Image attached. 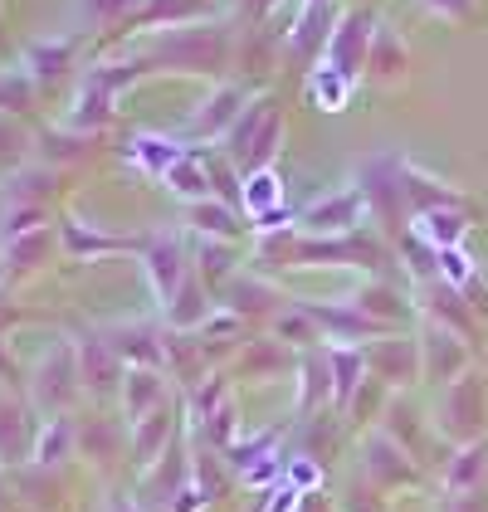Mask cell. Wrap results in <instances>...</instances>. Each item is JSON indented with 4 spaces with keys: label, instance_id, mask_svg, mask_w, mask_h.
Instances as JSON below:
<instances>
[{
    "label": "cell",
    "instance_id": "obj_1",
    "mask_svg": "<svg viewBox=\"0 0 488 512\" xmlns=\"http://www.w3.org/2000/svg\"><path fill=\"white\" fill-rule=\"evenodd\" d=\"M220 54H225L220 30H171L152 49V59H162L171 69H201V74H210L220 64Z\"/></svg>",
    "mask_w": 488,
    "mask_h": 512
},
{
    "label": "cell",
    "instance_id": "obj_2",
    "mask_svg": "<svg viewBox=\"0 0 488 512\" xmlns=\"http://www.w3.org/2000/svg\"><path fill=\"white\" fill-rule=\"evenodd\" d=\"M147 278H152V293L171 303L176 293H181V283H186V249L176 244L171 235H152L147 239Z\"/></svg>",
    "mask_w": 488,
    "mask_h": 512
},
{
    "label": "cell",
    "instance_id": "obj_3",
    "mask_svg": "<svg viewBox=\"0 0 488 512\" xmlns=\"http://www.w3.org/2000/svg\"><path fill=\"white\" fill-rule=\"evenodd\" d=\"M108 118H113V83H108V69H93V74L83 79L79 98H74L69 127H74V132H98Z\"/></svg>",
    "mask_w": 488,
    "mask_h": 512
},
{
    "label": "cell",
    "instance_id": "obj_4",
    "mask_svg": "<svg viewBox=\"0 0 488 512\" xmlns=\"http://www.w3.org/2000/svg\"><path fill=\"white\" fill-rule=\"evenodd\" d=\"M103 337H108L113 356L127 361V366H157V361H162L157 327H147V322H118V327H108Z\"/></svg>",
    "mask_w": 488,
    "mask_h": 512
},
{
    "label": "cell",
    "instance_id": "obj_5",
    "mask_svg": "<svg viewBox=\"0 0 488 512\" xmlns=\"http://www.w3.org/2000/svg\"><path fill=\"white\" fill-rule=\"evenodd\" d=\"M244 103V88H235V83H225V88H215L210 98L201 103V113L186 122V137H215V132H225V127H235V113H240Z\"/></svg>",
    "mask_w": 488,
    "mask_h": 512
},
{
    "label": "cell",
    "instance_id": "obj_6",
    "mask_svg": "<svg viewBox=\"0 0 488 512\" xmlns=\"http://www.w3.org/2000/svg\"><path fill=\"white\" fill-rule=\"evenodd\" d=\"M74 381H79V371H74L69 347H54V361H40V371H35V400H40L44 410H49V405L59 410V405L74 395Z\"/></svg>",
    "mask_w": 488,
    "mask_h": 512
},
{
    "label": "cell",
    "instance_id": "obj_7",
    "mask_svg": "<svg viewBox=\"0 0 488 512\" xmlns=\"http://www.w3.org/2000/svg\"><path fill=\"white\" fill-rule=\"evenodd\" d=\"M186 157H191V147H176V142H166L157 132H142V137L127 147V161H132V166H142L147 176H162V181H166V171L181 166Z\"/></svg>",
    "mask_w": 488,
    "mask_h": 512
},
{
    "label": "cell",
    "instance_id": "obj_8",
    "mask_svg": "<svg viewBox=\"0 0 488 512\" xmlns=\"http://www.w3.org/2000/svg\"><path fill=\"white\" fill-rule=\"evenodd\" d=\"M118 356L108 347V337L103 332H88L79 342V376L83 381H93V391H108L113 381H118Z\"/></svg>",
    "mask_w": 488,
    "mask_h": 512
},
{
    "label": "cell",
    "instance_id": "obj_9",
    "mask_svg": "<svg viewBox=\"0 0 488 512\" xmlns=\"http://www.w3.org/2000/svg\"><path fill=\"white\" fill-rule=\"evenodd\" d=\"M64 249L83 259V254H118V249H147V239H113V235H98V230H83L79 220H64Z\"/></svg>",
    "mask_w": 488,
    "mask_h": 512
},
{
    "label": "cell",
    "instance_id": "obj_10",
    "mask_svg": "<svg viewBox=\"0 0 488 512\" xmlns=\"http://www.w3.org/2000/svg\"><path fill=\"white\" fill-rule=\"evenodd\" d=\"M69 59H74V40H40V44H30L25 49V69H30V79L35 83H49V79H59L64 69H69Z\"/></svg>",
    "mask_w": 488,
    "mask_h": 512
},
{
    "label": "cell",
    "instance_id": "obj_11",
    "mask_svg": "<svg viewBox=\"0 0 488 512\" xmlns=\"http://www.w3.org/2000/svg\"><path fill=\"white\" fill-rule=\"evenodd\" d=\"M362 49H366V20L362 15H352V20L342 25V35H332V44H327L332 69H337L342 79H352V74H357V64H362Z\"/></svg>",
    "mask_w": 488,
    "mask_h": 512
},
{
    "label": "cell",
    "instance_id": "obj_12",
    "mask_svg": "<svg viewBox=\"0 0 488 512\" xmlns=\"http://www.w3.org/2000/svg\"><path fill=\"white\" fill-rule=\"evenodd\" d=\"M166 186H171L181 200H191V205L210 200V166H205L201 152H191L181 166H171V171H166Z\"/></svg>",
    "mask_w": 488,
    "mask_h": 512
},
{
    "label": "cell",
    "instance_id": "obj_13",
    "mask_svg": "<svg viewBox=\"0 0 488 512\" xmlns=\"http://www.w3.org/2000/svg\"><path fill=\"white\" fill-rule=\"evenodd\" d=\"M205 317H210V303H205V293L186 278L181 283V293L166 303V322L171 327H181V332H191V327H205Z\"/></svg>",
    "mask_w": 488,
    "mask_h": 512
},
{
    "label": "cell",
    "instance_id": "obj_14",
    "mask_svg": "<svg viewBox=\"0 0 488 512\" xmlns=\"http://www.w3.org/2000/svg\"><path fill=\"white\" fill-rule=\"evenodd\" d=\"M166 434H171V410H152L147 420H137V434H132V454H137V464H152L157 454H162Z\"/></svg>",
    "mask_w": 488,
    "mask_h": 512
},
{
    "label": "cell",
    "instance_id": "obj_15",
    "mask_svg": "<svg viewBox=\"0 0 488 512\" xmlns=\"http://www.w3.org/2000/svg\"><path fill=\"white\" fill-rule=\"evenodd\" d=\"M157 400H162V376L157 371H132L127 376V420H147L152 410H162Z\"/></svg>",
    "mask_w": 488,
    "mask_h": 512
},
{
    "label": "cell",
    "instance_id": "obj_16",
    "mask_svg": "<svg viewBox=\"0 0 488 512\" xmlns=\"http://www.w3.org/2000/svg\"><path fill=\"white\" fill-rule=\"evenodd\" d=\"M186 220H191V225H196L205 239H235V235H240V225H235V210H230V205H215V200L191 205V210H186Z\"/></svg>",
    "mask_w": 488,
    "mask_h": 512
},
{
    "label": "cell",
    "instance_id": "obj_17",
    "mask_svg": "<svg viewBox=\"0 0 488 512\" xmlns=\"http://www.w3.org/2000/svg\"><path fill=\"white\" fill-rule=\"evenodd\" d=\"M357 205H362V191H342L337 200H323L308 210V225L313 230H347L357 220Z\"/></svg>",
    "mask_w": 488,
    "mask_h": 512
},
{
    "label": "cell",
    "instance_id": "obj_18",
    "mask_svg": "<svg viewBox=\"0 0 488 512\" xmlns=\"http://www.w3.org/2000/svg\"><path fill=\"white\" fill-rule=\"evenodd\" d=\"M69 449H74V425H69L64 415H54V420H49V430L40 434V444H35V464H40V469L64 464V459H69Z\"/></svg>",
    "mask_w": 488,
    "mask_h": 512
},
{
    "label": "cell",
    "instance_id": "obj_19",
    "mask_svg": "<svg viewBox=\"0 0 488 512\" xmlns=\"http://www.w3.org/2000/svg\"><path fill=\"white\" fill-rule=\"evenodd\" d=\"M244 210H249V215H269V210H279V176H274V171H254V176H249Z\"/></svg>",
    "mask_w": 488,
    "mask_h": 512
},
{
    "label": "cell",
    "instance_id": "obj_20",
    "mask_svg": "<svg viewBox=\"0 0 488 512\" xmlns=\"http://www.w3.org/2000/svg\"><path fill=\"white\" fill-rule=\"evenodd\" d=\"M259 118H269V98H259V103L230 127V152H235L240 161L249 157V147H254V127H259Z\"/></svg>",
    "mask_w": 488,
    "mask_h": 512
},
{
    "label": "cell",
    "instance_id": "obj_21",
    "mask_svg": "<svg viewBox=\"0 0 488 512\" xmlns=\"http://www.w3.org/2000/svg\"><path fill=\"white\" fill-rule=\"evenodd\" d=\"M44 244H49V230H35V235L5 244V264H15V269H35V264L44 259Z\"/></svg>",
    "mask_w": 488,
    "mask_h": 512
},
{
    "label": "cell",
    "instance_id": "obj_22",
    "mask_svg": "<svg viewBox=\"0 0 488 512\" xmlns=\"http://www.w3.org/2000/svg\"><path fill=\"white\" fill-rule=\"evenodd\" d=\"M327 366H332V376H337V400H347L352 386H357V376H362V356L357 352H332L327 356Z\"/></svg>",
    "mask_w": 488,
    "mask_h": 512
},
{
    "label": "cell",
    "instance_id": "obj_23",
    "mask_svg": "<svg viewBox=\"0 0 488 512\" xmlns=\"http://www.w3.org/2000/svg\"><path fill=\"white\" fill-rule=\"evenodd\" d=\"M323 25H327V10L323 5H313V10H308V20H303V25H298V35H293V49H298V54H313V49L327 40Z\"/></svg>",
    "mask_w": 488,
    "mask_h": 512
},
{
    "label": "cell",
    "instance_id": "obj_24",
    "mask_svg": "<svg viewBox=\"0 0 488 512\" xmlns=\"http://www.w3.org/2000/svg\"><path fill=\"white\" fill-rule=\"evenodd\" d=\"M137 0H79V15L88 25H103V20H118L122 10H132Z\"/></svg>",
    "mask_w": 488,
    "mask_h": 512
},
{
    "label": "cell",
    "instance_id": "obj_25",
    "mask_svg": "<svg viewBox=\"0 0 488 512\" xmlns=\"http://www.w3.org/2000/svg\"><path fill=\"white\" fill-rule=\"evenodd\" d=\"M420 230L435 239V244H449V239L464 235V220H454V215H425V225H420Z\"/></svg>",
    "mask_w": 488,
    "mask_h": 512
},
{
    "label": "cell",
    "instance_id": "obj_26",
    "mask_svg": "<svg viewBox=\"0 0 488 512\" xmlns=\"http://www.w3.org/2000/svg\"><path fill=\"white\" fill-rule=\"evenodd\" d=\"M269 444H274V434H259V439H249V444H235V449H230V464H235L240 473H249L254 469V459H259Z\"/></svg>",
    "mask_w": 488,
    "mask_h": 512
},
{
    "label": "cell",
    "instance_id": "obj_27",
    "mask_svg": "<svg viewBox=\"0 0 488 512\" xmlns=\"http://www.w3.org/2000/svg\"><path fill=\"white\" fill-rule=\"evenodd\" d=\"M313 93L327 98V108H342V98H347V79H342V74H318V79H313Z\"/></svg>",
    "mask_w": 488,
    "mask_h": 512
},
{
    "label": "cell",
    "instance_id": "obj_28",
    "mask_svg": "<svg viewBox=\"0 0 488 512\" xmlns=\"http://www.w3.org/2000/svg\"><path fill=\"white\" fill-rule=\"evenodd\" d=\"M303 376H308V386H303V410H308V405L318 400V391L327 395V371H323V361H308V371H303Z\"/></svg>",
    "mask_w": 488,
    "mask_h": 512
},
{
    "label": "cell",
    "instance_id": "obj_29",
    "mask_svg": "<svg viewBox=\"0 0 488 512\" xmlns=\"http://www.w3.org/2000/svg\"><path fill=\"white\" fill-rule=\"evenodd\" d=\"M230 430H235V415H230V410H220V415H210V420H205V439H210V444H225Z\"/></svg>",
    "mask_w": 488,
    "mask_h": 512
},
{
    "label": "cell",
    "instance_id": "obj_30",
    "mask_svg": "<svg viewBox=\"0 0 488 512\" xmlns=\"http://www.w3.org/2000/svg\"><path fill=\"white\" fill-rule=\"evenodd\" d=\"M479 464H484V449H469V454L459 459V469H454V488H464V483L479 473Z\"/></svg>",
    "mask_w": 488,
    "mask_h": 512
},
{
    "label": "cell",
    "instance_id": "obj_31",
    "mask_svg": "<svg viewBox=\"0 0 488 512\" xmlns=\"http://www.w3.org/2000/svg\"><path fill=\"white\" fill-rule=\"evenodd\" d=\"M201 259H205L201 269H205L210 278H220V274H225V254H220V249H201Z\"/></svg>",
    "mask_w": 488,
    "mask_h": 512
},
{
    "label": "cell",
    "instance_id": "obj_32",
    "mask_svg": "<svg viewBox=\"0 0 488 512\" xmlns=\"http://www.w3.org/2000/svg\"><path fill=\"white\" fill-rule=\"evenodd\" d=\"M176 498H181V503H176L171 512H196V508H201V493H196V488H181Z\"/></svg>",
    "mask_w": 488,
    "mask_h": 512
},
{
    "label": "cell",
    "instance_id": "obj_33",
    "mask_svg": "<svg viewBox=\"0 0 488 512\" xmlns=\"http://www.w3.org/2000/svg\"><path fill=\"white\" fill-rule=\"evenodd\" d=\"M440 259H445V274L449 278H464V259H459V254H449V249H445Z\"/></svg>",
    "mask_w": 488,
    "mask_h": 512
},
{
    "label": "cell",
    "instance_id": "obj_34",
    "mask_svg": "<svg viewBox=\"0 0 488 512\" xmlns=\"http://www.w3.org/2000/svg\"><path fill=\"white\" fill-rule=\"evenodd\" d=\"M279 332H288V337H303V342L313 337V332H308V322H279Z\"/></svg>",
    "mask_w": 488,
    "mask_h": 512
},
{
    "label": "cell",
    "instance_id": "obj_35",
    "mask_svg": "<svg viewBox=\"0 0 488 512\" xmlns=\"http://www.w3.org/2000/svg\"><path fill=\"white\" fill-rule=\"evenodd\" d=\"M440 10H449V15H469V0H435Z\"/></svg>",
    "mask_w": 488,
    "mask_h": 512
},
{
    "label": "cell",
    "instance_id": "obj_36",
    "mask_svg": "<svg viewBox=\"0 0 488 512\" xmlns=\"http://www.w3.org/2000/svg\"><path fill=\"white\" fill-rule=\"evenodd\" d=\"M113 512H127V508H113Z\"/></svg>",
    "mask_w": 488,
    "mask_h": 512
}]
</instances>
